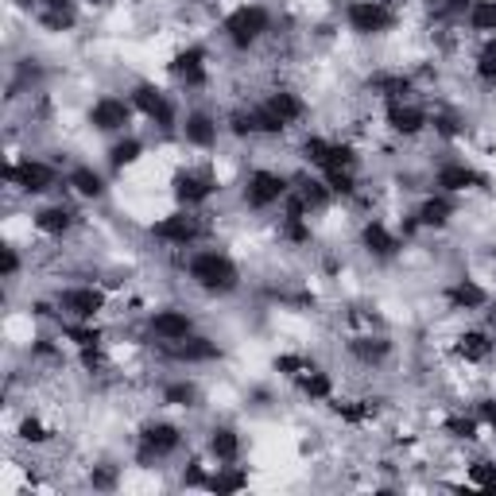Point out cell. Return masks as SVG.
I'll list each match as a JSON object with an SVG mask.
<instances>
[{
	"instance_id": "cell-1",
	"label": "cell",
	"mask_w": 496,
	"mask_h": 496,
	"mask_svg": "<svg viewBox=\"0 0 496 496\" xmlns=\"http://www.w3.org/2000/svg\"><path fill=\"white\" fill-rule=\"evenodd\" d=\"M186 275H191V283L202 287L206 295H229V291L241 287L237 264H233L225 253H217V248H202V253H194L186 260Z\"/></svg>"
},
{
	"instance_id": "cell-2",
	"label": "cell",
	"mask_w": 496,
	"mask_h": 496,
	"mask_svg": "<svg viewBox=\"0 0 496 496\" xmlns=\"http://www.w3.org/2000/svg\"><path fill=\"white\" fill-rule=\"evenodd\" d=\"M222 32L237 51H248L272 32V12L264 5H237L222 20Z\"/></svg>"
},
{
	"instance_id": "cell-3",
	"label": "cell",
	"mask_w": 496,
	"mask_h": 496,
	"mask_svg": "<svg viewBox=\"0 0 496 496\" xmlns=\"http://www.w3.org/2000/svg\"><path fill=\"white\" fill-rule=\"evenodd\" d=\"M55 303H58V311L66 314V322H94V318L109 306V295L101 287H94V283H74V287L58 291ZM63 314H58V318H63Z\"/></svg>"
},
{
	"instance_id": "cell-4",
	"label": "cell",
	"mask_w": 496,
	"mask_h": 496,
	"mask_svg": "<svg viewBox=\"0 0 496 496\" xmlns=\"http://www.w3.org/2000/svg\"><path fill=\"white\" fill-rule=\"evenodd\" d=\"M345 24L353 35H384L400 24V16L388 8V0H349Z\"/></svg>"
},
{
	"instance_id": "cell-5",
	"label": "cell",
	"mask_w": 496,
	"mask_h": 496,
	"mask_svg": "<svg viewBox=\"0 0 496 496\" xmlns=\"http://www.w3.org/2000/svg\"><path fill=\"white\" fill-rule=\"evenodd\" d=\"M0 179H5L8 186H16V191L24 194H47L58 186V171L51 164H43V159H20V164H5V171H0Z\"/></svg>"
},
{
	"instance_id": "cell-6",
	"label": "cell",
	"mask_w": 496,
	"mask_h": 496,
	"mask_svg": "<svg viewBox=\"0 0 496 496\" xmlns=\"http://www.w3.org/2000/svg\"><path fill=\"white\" fill-rule=\"evenodd\" d=\"M128 101H133L136 113L148 116L159 133H171L174 124H183V121H179V109H174V101H171L164 90H159V85H152V82H140L136 90L128 94Z\"/></svg>"
},
{
	"instance_id": "cell-7",
	"label": "cell",
	"mask_w": 496,
	"mask_h": 496,
	"mask_svg": "<svg viewBox=\"0 0 496 496\" xmlns=\"http://www.w3.org/2000/svg\"><path fill=\"white\" fill-rule=\"evenodd\" d=\"M202 233H206V225H202V217L194 210H174L167 217H159V222L152 225V237L164 241V244H174V248H191L194 241H202Z\"/></svg>"
},
{
	"instance_id": "cell-8",
	"label": "cell",
	"mask_w": 496,
	"mask_h": 496,
	"mask_svg": "<svg viewBox=\"0 0 496 496\" xmlns=\"http://www.w3.org/2000/svg\"><path fill=\"white\" fill-rule=\"evenodd\" d=\"M287 194H291V183L280 171H268V167L253 171L244 183V206L248 210H272V206H280Z\"/></svg>"
},
{
	"instance_id": "cell-9",
	"label": "cell",
	"mask_w": 496,
	"mask_h": 496,
	"mask_svg": "<svg viewBox=\"0 0 496 496\" xmlns=\"http://www.w3.org/2000/svg\"><path fill=\"white\" fill-rule=\"evenodd\" d=\"M183 446V431L174 422H148L140 431V446H136V461L140 465H155L159 458H171Z\"/></svg>"
},
{
	"instance_id": "cell-10",
	"label": "cell",
	"mask_w": 496,
	"mask_h": 496,
	"mask_svg": "<svg viewBox=\"0 0 496 496\" xmlns=\"http://www.w3.org/2000/svg\"><path fill=\"white\" fill-rule=\"evenodd\" d=\"M159 357H167L174 364H210V361H222V345L202 338V333H191V338H179V342H159Z\"/></svg>"
},
{
	"instance_id": "cell-11",
	"label": "cell",
	"mask_w": 496,
	"mask_h": 496,
	"mask_svg": "<svg viewBox=\"0 0 496 496\" xmlns=\"http://www.w3.org/2000/svg\"><path fill=\"white\" fill-rule=\"evenodd\" d=\"M133 101L128 97H113V94H105V97H97L94 105H90V124L97 128V133H124L128 124H133Z\"/></svg>"
},
{
	"instance_id": "cell-12",
	"label": "cell",
	"mask_w": 496,
	"mask_h": 496,
	"mask_svg": "<svg viewBox=\"0 0 496 496\" xmlns=\"http://www.w3.org/2000/svg\"><path fill=\"white\" fill-rule=\"evenodd\" d=\"M213 191H217V179L210 171H179L174 174V198H179V206H186V210H198L202 202H210L213 198Z\"/></svg>"
},
{
	"instance_id": "cell-13",
	"label": "cell",
	"mask_w": 496,
	"mask_h": 496,
	"mask_svg": "<svg viewBox=\"0 0 496 496\" xmlns=\"http://www.w3.org/2000/svg\"><path fill=\"white\" fill-rule=\"evenodd\" d=\"M179 133H183V140L191 144V148H198V152H213V148H217V136H222V124H217L206 109H194V113L183 116Z\"/></svg>"
},
{
	"instance_id": "cell-14",
	"label": "cell",
	"mask_w": 496,
	"mask_h": 496,
	"mask_svg": "<svg viewBox=\"0 0 496 496\" xmlns=\"http://www.w3.org/2000/svg\"><path fill=\"white\" fill-rule=\"evenodd\" d=\"M171 74L179 78L183 90H202V85L210 82V70H206V51L202 47H186L174 55V63H171Z\"/></svg>"
},
{
	"instance_id": "cell-15",
	"label": "cell",
	"mask_w": 496,
	"mask_h": 496,
	"mask_svg": "<svg viewBox=\"0 0 496 496\" xmlns=\"http://www.w3.org/2000/svg\"><path fill=\"white\" fill-rule=\"evenodd\" d=\"M384 116H388V128L396 136H419L422 128H431V113L422 105H415V101H392Z\"/></svg>"
},
{
	"instance_id": "cell-16",
	"label": "cell",
	"mask_w": 496,
	"mask_h": 496,
	"mask_svg": "<svg viewBox=\"0 0 496 496\" xmlns=\"http://www.w3.org/2000/svg\"><path fill=\"white\" fill-rule=\"evenodd\" d=\"M148 330L159 342H179V338H191L194 333V318L186 311H179V306H167V311H155L148 318Z\"/></svg>"
},
{
	"instance_id": "cell-17",
	"label": "cell",
	"mask_w": 496,
	"mask_h": 496,
	"mask_svg": "<svg viewBox=\"0 0 496 496\" xmlns=\"http://www.w3.org/2000/svg\"><path fill=\"white\" fill-rule=\"evenodd\" d=\"M434 186H439L442 194H465V191H473V186H489V179L481 171H473L470 164H442L434 171Z\"/></svg>"
},
{
	"instance_id": "cell-18",
	"label": "cell",
	"mask_w": 496,
	"mask_h": 496,
	"mask_svg": "<svg viewBox=\"0 0 496 496\" xmlns=\"http://www.w3.org/2000/svg\"><path fill=\"white\" fill-rule=\"evenodd\" d=\"M32 225H35V233H43V237L63 241L66 233L78 225V213L58 202V206H43V210H35V213H32Z\"/></svg>"
},
{
	"instance_id": "cell-19",
	"label": "cell",
	"mask_w": 496,
	"mask_h": 496,
	"mask_svg": "<svg viewBox=\"0 0 496 496\" xmlns=\"http://www.w3.org/2000/svg\"><path fill=\"white\" fill-rule=\"evenodd\" d=\"M361 248L369 256H376V260H392V256L400 253V241H396V233H392L384 222L369 217V222L361 225Z\"/></svg>"
},
{
	"instance_id": "cell-20",
	"label": "cell",
	"mask_w": 496,
	"mask_h": 496,
	"mask_svg": "<svg viewBox=\"0 0 496 496\" xmlns=\"http://www.w3.org/2000/svg\"><path fill=\"white\" fill-rule=\"evenodd\" d=\"M369 90L376 97H384L388 105H392V101H407V97H412L415 78L403 74V70H376V74L369 78Z\"/></svg>"
},
{
	"instance_id": "cell-21",
	"label": "cell",
	"mask_w": 496,
	"mask_h": 496,
	"mask_svg": "<svg viewBox=\"0 0 496 496\" xmlns=\"http://www.w3.org/2000/svg\"><path fill=\"white\" fill-rule=\"evenodd\" d=\"M492 349H496V338L489 330H465L458 333V342H454V353L465 361V364H485L492 361Z\"/></svg>"
},
{
	"instance_id": "cell-22",
	"label": "cell",
	"mask_w": 496,
	"mask_h": 496,
	"mask_svg": "<svg viewBox=\"0 0 496 496\" xmlns=\"http://www.w3.org/2000/svg\"><path fill=\"white\" fill-rule=\"evenodd\" d=\"M446 303H450V311H485L489 291L477 280H454L446 287Z\"/></svg>"
},
{
	"instance_id": "cell-23",
	"label": "cell",
	"mask_w": 496,
	"mask_h": 496,
	"mask_svg": "<svg viewBox=\"0 0 496 496\" xmlns=\"http://www.w3.org/2000/svg\"><path fill=\"white\" fill-rule=\"evenodd\" d=\"M349 357L361 361L364 369H376V364H384L392 357V342L381 338V333H361V338L349 342Z\"/></svg>"
},
{
	"instance_id": "cell-24",
	"label": "cell",
	"mask_w": 496,
	"mask_h": 496,
	"mask_svg": "<svg viewBox=\"0 0 496 496\" xmlns=\"http://www.w3.org/2000/svg\"><path fill=\"white\" fill-rule=\"evenodd\" d=\"M458 213V206H454V194H431V198H422V206L415 210V217H419V225L422 229H446L450 225V217Z\"/></svg>"
},
{
	"instance_id": "cell-25",
	"label": "cell",
	"mask_w": 496,
	"mask_h": 496,
	"mask_svg": "<svg viewBox=\"0 0 496 496\" xmlns=\"http://www.w3.org/2000/svg\"><path fill=\"white\" fill-rule=\"evenodd\" d=\"M264 105L280 116V121L291 128V124H299L303 116H306V101L295 94V90H272L268 97H264Z\"/></svg>"
},
{
	"instance_id": "cell-26",
	"label": "cell",
	"mask_w": 496,
	"mask_h": 496,
	"mask_svg": "<svg viewBox=\"0 0 496 496\" xmlns=\"http://www.w3.org/2000/svg\"><path fill=\"white\" fill-rule=\"evenodd\" d=\"M206 446H210V458L222 461V465H229V461L241 458V434L233 431V427H213Z\"/></svg>"
},
{
	"instance_id": "cell-27",
	"label": "cell",
	"mask_w": 496,
	"mask_h": 496,
	"mask_svg": "<svg viewBox=\"0 0 496 496\" xmlns=\"http://www.w3.org/2000/svg\"><path fill=\"white\" fill-rule=\"evenodd\" d=\"M66 186H70L74 194L90 198V202L105 198V179H101V171H94V167H74V171L66 174Z\"/></svg>"
},
{
	"instance_id": "cell-28",
	"label": "cell",
	"mask_w": 496,
	"mask_h": 496,
	"mask_svg": "<svg viewBox=\"0 0 496 496\" xmlns=\"http://www.w3.org/2000/svg\"><path fill=\"white\" fill-rule=\"evenodd\" d=\"M299 392H303V396L311 400V403H326V400L333 396V376L322 372V369H314V364H311V369H306V372L299 376Z\"/></svg>"
},
{
	"instance_id": "cell-29",
	"label": "cell",
	"mask_w": 496,
	"mask_h": 496,
	"mask_svg": "<svg viewBox=\"0 0 496 496\" xmlns=\"http://www.w3.org/2000/svg\"><path fill=\"white\" fill-rule=\"evenodd\" d=\"M295 194L306 202V210H326L330 202H333V191L326 186V179H299V186H295Z\"/></svg>"
},
{
	"instance_id": "cell-30",
	"label": "cell",
	"mask_w": 496,
	"mask_h": 496,
	"mask_svg": "<svg viewBox=\"0 0 496 496\" xmlns=\"http://www.w3.org/2000/svg\"><path fill=\"white\" fill-rule=\"evenodd\" d=\"M465 24H470V32H477V35H496V0H473Z\"/></svg>"
},
{
	"instance_id": "cell-31",
	"label": "cell",
	"mask_w": 496,
	"mask_h": 496,
	"mask_svg": "<svg viewBox=\"0 0 496 496\" xmlns=\"http://www.w3.org/2000/svg\"><path fill=\"white\" fill-rule=\"evenodd\" d=\"M63 338L74 342L78 349H94V345L105 342V330L94 326V322H63Z\"/></svg>"
},
{
	"instance_id": "cell-32",
	"label": "cell",
	"mask_w": 496,
	"mask_h": 496,
	"mask_svg": "<svg viewBox=\"0 0 496 496\" xmlns=\"http://www.w3.org/2000/svg\"><path fill=\"white\" fill-rule=\"evenodd\" d=\"M140 155H144V144L136 136H124V140H116L113 148H109V167L113 171H124V167H133Z\"/></svg>"
},
{
	"instance_id": "cell-33",
	"label": "cell",
	"mask_w": 496,
	"mask_h": 496,
	"mask_svg": "<svg viewBox=\"0 0 496 496\" xmlns=\"http://www.w3.org/2000/svg\"><path fill=\"white\" fill-rule=\"evenodd\" d=\"M244 485H248V473L237 470V465L229 461V465H222V470H217V473L210 477V485H206V489H210V492H241Z\"/></svg>"
},
{
	"instance_id": "cell-34",
	"label": "cell",
	"mask_w": 496,
	"mask_h": 496,
	"mask_svg": "<svg viewBox=\"0 0 496 496\" xmlns=\"http://www.w3.org/2000/svg\"><path fill=\"white\" fill-rule=\"evenodd\" d=\"M322 179H326V186L333 191V198H353L357 194V174L349 171V167H326Z\"/></svg>"
},
{
	"instance_id": "cell-35",
	"label": "cell",
	"mask_w": 496,
	"mask_h": 496,
	"mask_svg": "<svg viewBox=\"0 0 496 496\" xmlns=\"http://www.w3.org/2000/svg\"><path fill=\"white\" fill-rule=\"evenodd\" d=\"M253 109V124H256V136H283L287 133V124L275 116L264 101H256V105H248Z\"/></svg>"
},
{
	"instance_id": "cell-36",
	"label": "cell",
	"mask_w": 496,
	"mask_h": 496,
	"mask_svg": "<svg viewBox=\"0 0 496 496\" xmlns=\"http://www.w3.org/2000/svg\"><path fill=\"white\" fill-rule=\"evenodd\" d=\"M16 439L27 442V446H47V442H51V431H47V422H43V419L24 415L20 427H16Z\"/></svg>"
},
{
	"instance_id": "cell-37",
	"label": "cell",
	"mask_w": 496,
	"mask_h": 496,
	"mask_svg": "<svg viewBox=\"0 0 496 496\" xmlns=\"http://www.w3.org/2000/svg\"><path fill=\"white\" fill-rule=\"evenodd\" d=\"M164 403L167 407H194L198 388L191 381H171V384H164Z\"/></svg>"
},
{
	"instance_id": "cell-38",
	"label": "cell",
	"mask_w": 496,
	"mask_h": 496,
	"mask_svg": "<svg viewBox=\"0 0 496 496\" xmlns=\"http://www.w3.org/2000/svg\"><path fill=\"white\" fill-rule=\"evenodd\" d=\"M473 74H477V82L496 85V35H489V43L481 47L477 63H473Z\"/></svg>"
},
{
	"instance_id": "cell-39",
	"label": "cell",
	"mask_w": 496,
	"mask_h": 496,
	"mask_svg": "<svg viewBox=\"0 0 496 496\" xmlns=\"http://www.w3.org/2000/svg\"><path fill=\"white\" fill-rule=\"evenodd\" d=\"M330 148H333V140H326V136H306L299 152H303V159H306V164L322 171V167L330 164Z\"/></svg>"
},
{
	"instance_id": "cell-40",
	"label": "cell",
	"mask_w": 496,
	"mask_h": 496,
	"mask_svg": "<svg viewBox=\"0 0 496 496\" xmlns=\"http://www.w3.org/2000/svg\"><path fill=\"white\" fill-rule=\"evenodd\" d=\"M442 431L450 434V439H458V442H477L481 419H477V415H454V419H446Z\"/></svg>"
},
{
	"instance_id": "cell-41",
	"label": "cell",
	"mask_w": 496,
	"mask_h": 496,
	"mask_svg": "<svg viewBox=\"0 0 496 496\" xmlns=\"http://www.w3.org/2000/svg\"><path fill=\"white\" fill-rule=\"evenodd\" d=\"M39 24L47 27V32H70V27L78 24V16H74V8H43Z\"/></svg>"
},
{
	"instance_id": "cell-42",
	"label": "cell",
	"mask_w": 496,
	"mask_h": 496,
	"mask_svg": "<svg viewBox=\"0 0 496 496\" xmlns=\"http://www.w3.org/2000/svg\"><path fill=\"white\" fill-rule=\"evenodd\" d=\"M470 485L481 492H496V461H473L470 465Z\"/></svg>"
},
{
	"instance_id": "cell-43",
	"label": "cell",
	"mask_w": 496,
	"mask_h": 496,
	"mask_svg": "<svg viewBox=\"0 0 496 496\" xmlns=\"http://www.w3.org/2000/svg\"><path fill=\"white\" fill-rule=\"evenodd\" d=\"M431 128H434V136H442V140H458L465 133V124L458 121L454 113H434L431 116Z\"/></svg>"
},
{
	"instance_id": "cell-44",
	"label": "cell",
	"mask_w": 496,
	"mask_h": 496,
	"mask_svg": "<svg viewBox=\"0 0 496 496\" xmlns=\"http://www.w3.org/2000/svg\"><path fill=\"white\" fill-rule=\"evenodd\" d=\"M473 8V0H439L434 5V20H465Z\"/></svg>"
},
{
	"instance_id": "cell-45",
	"label": "cell",
	"mask_w": 496,
	"mask_h": 496,
	"mask_svg": "<svg viewBox=\"0 0 496 496\" xmlns=\"http://www.w3.org/2000/svg\"><path fill=\"white\" fill-rule=\"evenodd\" d=\"M229 133L244 140V136H256V124H253V109H237V113H229Z\"/></svg>"
},
{
	"instance_id": "cell-46",
	"label": "cell",
	"mask_w": 496,
	"mask_h": 496,
	"mask_svg": "<svg viewBox=\"0 0 496 496\" xmlns=\"http://www.w3.org/2000/svg\"><path fill=\"white\" fill-rule=\"evenodd\" d=\"M311 369V364H306L303 357H295V353H280L275 357V372H283V376H291V381H299V376Z\"/></svg>"
},
{
	"instance_id": "cell-47",
	"label": "cell",
	"mask_w": 496,
	"mask_h": 496,
	"mask_svg": "<svg viewBox=\"0 0 496 496\" xmlns=\"http://www.w3.org/2000/svg\"><path fill=\"white\" fill-rule=\"evenodd\" d=\"M116 481H121V473H116V465H94L90 470V485L94 489H116Z\"/></svg>"
},
{
	"instance_id": "cell-48",
	"label": "cell",
	"mask_w": 496,
	"mask_h": 496,
	"mask_svg": "<svg viewBox=\"0 0 496 496\" xmlns=\"http://www.w3.org/2000/svg\"><path fill=\"white\" fill-rule=\"evenodd\" d=\"M32 357L35 361H63V349H58L51 338H35L32 342Z\"/></svg>"
},
{
	"instance_id": "cell-49",
	"label": "cell",
	"mask_w": 496,
	"mask_h": 496,
	"mask_svg": "<svg viewBox=\"0 0 496 496\" xmlns=\"http://www.w3.org/2000/svg\"><path fill=\"white\" fill-rule=\"evenodd\" d=\"M78 361H82L85 372H101V369H105V353H101V345H94V349H78Z\"/></svg>"
},
{
	"instance_id": "cell-50",
	"label": "cell",
	"mask_w": 496,
	"mask_h": 496,
	"mask_svg": "<svg viewBox=\"0 0 496 496\" xmlns=\"http://www.w3.org/2000/svg\"><path fill=\"white\" fill-rule=\"evenodd\" d=\"M183 485H191V489H206V485H210V477L202 473V465H198V461H191V465L183 470Z\"/></svg>"
},
{
	"instance_id": "cell-51",
	"label": "cell",
	"mask_w": 496,
	"mask_h": 496,
	"mask_svg": "<svg viewBox=\"0 0 496 496\" xmlns=\"http://www.w3.org/2000/svg\"><path fill=\"white\" fill-rule=\"evenodd\" d=\"M0 256H5V268H0V272H5V280H16V275H20V253H16V248H0Z\"/></svg>"
},
{
	"instance_id": "cell-52",
	"label": "cell",
	"mask_w": 496,
	"mask_h": 496,
	"mask_svg": "<svg viewBox=\"0 0 496 496\" xmlns=\"http://www.w3.org/2000/svg\"><path fill=\"white\" fill-rule=\"evenodd\" d=\"M477 419L496 434V400H481V403H477Z\"/></svg>"
},
{
	"instance_id": "cell-53",
	"label": "cell",
	"mask_w": 496,
	"mask_h": 496,
	"mask_svg": "<svg viewBox=\"0 0 496 496\" xmlns=\"http://www.w3.org/2000/svg\"><path fill=\"white\" fill-rule=\"evenodd\" d=\"M43 8H74V0H39Z\"/></svg>"
},
{
	"instance_id": "cell-54",
	"label": "cell",
	"mask_w": 496,
	"mask_h": 496,
	"mask_svg": "<svg viewBox=\"0 0 496 496\" xmlns=\"http://www.w3.org/2000/svg\"><path fill=\"white\" fill-rule=\"evenodd\" d=\"M85 5H97L101 8V5H109V0H85Z\"/></svg>"
}]
</instances>
